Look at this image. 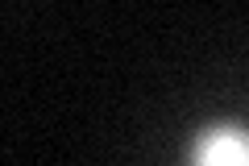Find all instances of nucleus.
<instances>
[{"instance_id": "1", "label": "nucleus", "mask_w": 249, "mask_h": 166, "mask_svg": "<svg viewBox=\"0 0 249 166\" xmlns=\"http://www.w3.org/2000/svg\"><path fill=\"white\" fill-rule=\"evenodd\" d=\"M183 166H249V125L212 121L191 137Z\"/></svg>"}]
</instances>
